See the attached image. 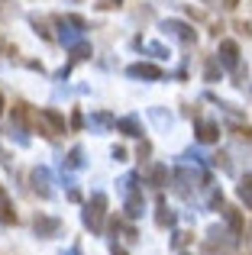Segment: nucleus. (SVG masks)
<instances>
[{
    "mask_svg": "<svg viewBox=\"0 0 252 255\" xmlns=\"http://www.w3.org/2000/svg\"><path fill=\"white\" fill-rule=\"evenodd\" d=\"M217 62L223 65V71H230V75L243 78V68H240V45H236L233 39H220V49H217Z\"/></svg>",
    "mask_w": 252,
    "mask_h": 255,
    "instance_id": "5",
    "label": "nucleus"
},
{
    "mask_svg": "<svg viewBox=\"0 0 252 255\" xmlns=\"http://www.w3.org/2000/svg\"><path fill=\"white\" fill-rule=\"evenodd\" d=\"M104 213H107V194L94 191V194H91V200L84 204V210H81V223L88 226L94 236H101V233H104Z\"/></svg>",
    "mask_w": 252,
    "mask_h": 255,
    "instance_id": "3",
    "label": "nucleus"
},
{
    "mask_svg": "<svg viewBox=\"0 0 252 255\" xmlns=\"http://www.w3.org/2000/svg\"><path fill=\"white\" fill-rule=\"evenodd\" d=\"M88 126H91V132H107V129H114V126H117V117H114V113H107V110H97V113H91Z\"/></svg>",
    "mask_w": 252,
    "mask_h": 255,
    "instance_id": "13",
    "label": "nucleus"
},
{
    "mask_svg": "<svg viewBox=\"0 0 252 255\" xmlns=\"http://www.w3.org/2000/svg\"><path fill=\"white\" fill-rule=\"evenodd\" d=\"M39 132H45V136H62V132H68V123H65V117L55 110V107H42L39 110Z\"/></svg>",
    "mask_w": 252,
    "mask_h": 255,
    "instance_id": "6",
    "label": "nucleus"
},
{
    "mask_svg": "<svg viewBox=\"0 0 252 255\" xmlns=\"http://www.w3.org/2000/svg\"><path fill=\"white\" fill-rule=\"evenodd\" d=\"M123 210H126V217H129V220H139V217H142V213H145V197H142V191L126 194Z\"/></svg>",
    "mask_w": 252,
    "mask_h": 255,
    "instance_id": "14",
    "label": "nucleus"
},
{
    "mask_svg": "<svg viewBox=\"0 0 252 255\" xmlns=\"http://www.w3.org/2000/svg\"><path fill=\"white\" fill-rule=\"evenodd\" d=\"M6 136H10V139H16V145H23V149L29 145V136H26V129H23V126H16V123H10Z\"/></svg>",
    "mask_w": 252,
    "mask_h": 255,
    "instance_id": "25",
    "label": "nucleus"
},
{
    "mask_svg": "<svg viewBox=\"0 0 252 255\" xmlns=\"http://www.w3.org/2000/svg\"><path fill=\"white\" fill-rule=\"evenodd\" d=\"M223 6H230V10H233V6H240V0H223Z\"/></svg>",
    "mask_w": 252,
    "mask_h": 255,
    "instance_id": "42",
    "label": "nucleus"
},
{
    "mask_svg": "<svg viewBox=\"0 0 252 255\" xmlns=\"http://www.w3.org/2000/svg\"><path fill=\"white\" fill-rule=\"evenodd\" d=\"M236 194H240V200L246 204V210H252V174L240 181V187H236Z\"/></svg>",
    "mask_w": 252,
    "mask_h": 255,
    "instance_id": "21",
    "label": "nucleus"
},
{
    "mask_svg": "<svg viewBox=\"0 0 252 255\" xmlns=\"http://www.w3.org/2000/svg\"><path fill=\"white\" fill-rule=\"evenodd\" d=\"M136 45H139V49H145L149 55H155V58H168V49L158 45V42H142V39H136Z\"/></svg>",
    "mask_w": 252,
    "mask_h": 255,
    "instance_id": "24",
    "label": "nucleus"
},
{
    "mask_svg": "<svg viewBox=\"0 0 252 255\" xmlns=\"http://www.w3.org/2000/svg\"><path fill=\"white\" fill-rule=\"evenodd\" d=\"M155 226H162V230L175 226V210L168 207V200H165V197H158V204H155Z\"/></svg>",
    "mask_w": 252,
    "mask_h": 255,
    "instance_id": "15",
    "label": "nucleus"
},
{
    "mask_svg": "<svg viewBox=\"0 0 252 255\" xmlns=\"http://www.w3.org/2000/svg\"><path fill=\"white\" fill-rule=\"evenodd\" d=\"M62 230H65V223L58 217H49V213H36L32 217V233L39 239H55V236H62Z\"/></svg>",
    "mask_w": 252,
    "mask_h": 255,
    "instance_id": "8",
    "label": "nucleus"
},
{
    "mask_svg": "<svg viewBox=\"0 0 252 255\" xmlns=\"http://www.w3.org/2000/svg\"><path fill=\"white\" fill-rule=\"evenodd\" d=\"M214 165H217V168H223V171H233V162H230V152H217V155H214Z\"/></svg>",
    "mask_w": 252,
    "mask_h": 255,
    "instance_id": "30",
    "label": "nucleus"
},
{
    "mask_svg": "<svg viewBox=\"0 0 252 255\" xmlns=\"http://www.w3.org/2000/svg\"><path fill=\"white\" fill-rule=\"evenodd\" d=\"M191 233H184V230H175L171 233V249H184V246H191Z\"/></svg>",
    "mask_w": 252,
    "mask_h": 255,
    "instance_id": "26",
    "label": "nucleus"
},
{
    "mask_svg": "<svg viewBox=\"0 0 252 255\" xmlns=\"http://www.w3.org/2000/svg\"><path fill=\"white\" fill-rule=\"evenodd\" d=\"M68 200H71V204H78V200H81V191H78V187H68Z\"/></svg>",
    "mask_w": 252,
    "mask_h": 255,
    "instance_id": "38",
    "label": "nucleus"
},
{
    "mask_svg": "<svg viewBox=\"0 0 252 255\" xmlns=\"http://www.w3.org/2000/svg\"><path fill=\"white\" fill-rule=\"evenodd\" d=\"M123 0H97V6H104V10H110V6H120Z\"/></svg>",
    "mask_w": 252,
    "mask_h": 255,
    "instance_id": "37",
    "label": "nucleus"
},
{
    "mask_svg": "<svg viewBox=\"0 0 252 255\" xmlns=\"http://www.w3.org/2000/svg\"><path fill=\"white\" fill-rule=\"evenodd\" d=\"M162 32L171 39H178L181 45H194L197 42V29L184 19H162Z\"/></svg>",
    "mask_w": 252,
    "mask_h": 255,
    "instance_id": "7",
    "label": "nucleus"
},
{
    "mask_svg": "<svg viewBox=\"0 0 252 255\" xmlns=\"http://www.w3.org/2000/svg\"><path fill=\"white\" fill-rule=\"evenodd\" d=\"M62 168H68V171L84 168V149H81V145H71V149H68V155L62 158Z\"/></svg>",
    "mask_w": 252,
    "mask_h": 255,
    "instance_id": "16",
    "label": "nucleus"
},
{
    "mask_svg": "<svg viewBox=\"0 0 252 255\" xmlns=\"http://www.w3.org/2000/svg\"><path fill=\"white\" fill-rule=\"evenodd\" d=\"M29 184H32V194H39L42 200L52 197V171L45 168V165H36V168L29 171Z\"/></svg>",
    "mask_w": 252,
    "mask_h": 255,
    "instance_id": "9",
    "label": "nucleus"
},
{
    "mask_svg": "<svg viewBox=\"0 0 252 255\" xmlns=\"http://www.w3.org/2000/svg\"><path fill=\"white\" fill-rule=\"evenodd\" d=\"M126 75L136 78V81H162L165 71L158 68V65H152V62H136V65H129V68H126Z\"/></svg>",
    "mask_w": 252,
    "mask_h": 255,
    "instance_id": "10",
    "label": "nucleus"
},
{
    "mask_svg": "<svg viewBox=\"0 0 252 255\" xmlns=\"http://www.w3.org/2000/svg\"><path fill=\"white\" fill-rule=\"evenodd\" d=\"M3 110H6V97H3V91H0V117H3Z\"/></svg>",
    "mask_w": 252,
    "mask_h": 255,
    "instance_id": "41",
    "label": "nucleus"
},
{
    "mask_svg": "<svg viewBox=\"0 0 252 255\" xmlns=\"http://www.w3.org/2000/svg\"><path fill=\"white\" fill-rule=\"evenodd\" d=\"M13 123L23 126V129H29V126H39V113H32L29 104L16 100V104H13Z\"/></svg>",
    "mask_w": 252,
    "mask_h": 255,
    "instance_id": "12",
    "label": "nucleus"
},
{
    "mask_svg": "<svg viewBox=\"0 0 252 255\" xmlns=\"http://www.w3.org/2000/svg\"><path fill=\"white\" fill-rule=\"evenodd\" d=\"M110 155H114V162H126V149H123V145H114Z\"/></svg>",
    "mask_w": 252,
    "mask_h": 255,
    "instance_id": "34",
    "label": "nucleus"
},
{
    "mask_svg": "<svg viewBox=\"0 0 252 255\" xmlns=\"http://www.w3.org/2000/svg\"><path fill=\"white\" fill-rule=\"evenodd\" d=\"M68 52H71V65H75V62H88V58L94 55V49H91V42H88V39H81L78 45H71Z\"/></svg>",
    "mask_w": 252,
    "mask_h": 255,
    "instance_id": "19",
    "label": "nucleus"
},
{
    "mask_svg": "<svg viewBox=\"0 0 252 255\" xmlns=\"http://www.w3.org/2000/svg\"><path fill=\"white\" fill-rule=\"evenodd\" d=\"M136 181H139V174H132V171H129V174H123V178L117 181V191H120L123 197H126V194H132V191H139Z\"/></svg>",
    "mask_w": 252,
    "mask_h": 255,
    "instance_id": "22",
    "label": "nucleus"
},
{
    "mask_svg": "<svg viewBox=\"0 0 252 255\" xmlns=\"http://www.w3.org/2000/svg\"><path fill=\"white\" fill-rule=\"evenodd\" d=\"M0 55H13V45H6L3 39H0Z\"/></svg>",
    "mask_w": 252,
    "mask_h": 255,
    "instance_id": "39",
    "label": "nucleus"
},
{
    "mask_svg": "<svg viewBox=\"0 0 252 255\" xmlns=\"http://www.w3.org/2000/svg\"><path fill=\"white\" fill-rule=\"evenodd\" d=\"M181 158H184V162H194V165H207V155H201L197 149H188Z\"/></svg>",
    "mask_w": 252,
    "mask_h": 255,
    "instance_id": "31",
    "label": "nucleus"
},
{
    "mask_svg": "<svg viewBox=\"0 0 252 255\" xmlns=\"http://www.w3.org/2000/svg\"><path fill=\"white\" fill-rule=\"evenodd\" d=\"M204 78H207V81H220V78H223V65L217 62V55L204 65Z\"/></svg>",
    "mask_w": 252,
    "mask_h": 255,
    "instance_id": "23",
    "label": "nucleus"
},
{
    "mask_svg": "<svg viewBox=\"0 0 252 255\" xmlns=\"http://www.w3.org/2000/svg\"><path fill=\"white\" fill-rule=\"evenodd\" d=\"M117 129H120L123 136L142 139V126H139V120H136V117H123V120H117Z\"/></svg>",
    "mask_w": 252,
    "mask_h": 255,
    "instance_id": "17",
    "label": "nucleus"
},
{
    "mask_svg": "<svg viewBox=\"0 0 252 255\" xmlns=\"http://www.w3.org/2000/svg\"><path fill=\"white\" fill-rule=\"evenodd\" d=\"M249 94H252V84H249Z\"/></svg>",
    "mask_w": 252,
    "mask_h": 255,
    "instance_id": "45",
    "label": "nucleus"
},
{
    "mask_svg": "<svg viewBox=\"0 0 252 255\" xmlns=\"http://www.w3.org/2000/svg\"><path fill=\"white\" fill-rule=\"evenodd\" d=\"M136 155H139V158H149V155H152V145L145 142V139L139 142V152H136Z\"/></svg>",
    "mask_w": 252,
    "mask_h": 255,
    "instance_id": "33",
    "label": "nucleus"
},
{
    "mask_svg": "<svg viewBox=\"0 0 252 255\" xmlns=\"http://www.w3.org/2000/svg\"><path fill=\"white\" fill-rule=\"evenodd\" d=\"M240 246V233H233L230 226H210L207 230V243H204V252L214 255L217 249L220 252H233Z\"/></svg>",
    "mask_w": 252,
    "mask_h": 255,
    "instance_id": "4",
    "label": "nucleus"
},
{
    "mask_svg": "<svg viewBox=\"0 0 252 255\" xmlns=\"http://www.w3.org/2000/svg\"><path fill=\"white\" fill-rule=\"evenodd\" d=\"M168 178H171V174H168V165H152V168H149V184L158 187V191L168 184Z\"/></svg>",
    "mask_w": 252,
    "mask_h": 255,
    "instance_id": "18",
    "label": "nucleus"
},
{
    "mask_svg": "<svg viewBox=\"0 0 252 255\" xmlns=\"http://www.w3.org/2000/svg\"><path fill=\"white\" fill-rule=\"evenodd\" d=\"M0 162H3V168H13V162H10V152L0 145Z\"/></svg>",
    "mask_w": 252,
    "mask_h": 255,
    "instance_id": "35",
    "label": "nucleus"
},
{
    "mask_svg": "<svg viewBox=\"0 0 252 255\" xmlns=\"http://www.w3.org/2000/svg\"><path fill=\"white\" fill-rule=\"evenodd\" d=\"M149 117H152V120H155V123H158V126H171V113H165V110H158V107H152V110H149Z\"/></svg>",
    "mask_w": 252,
    "mask_h": 255,
    "instance_id": "29",
    "label": "nucleus"
},
{
    "mask_svg": "<svg viewBox=\"0 0 252 255\" xmlns=\"http://www.w3.org/2000/svg\"><path fill=\"white\" fill-rule=\"evenodd\" d=\"M62 255H81V249H78V246H71V249H65Z\"/></svg>",
    "mask_w": 252,
    "mask_h": 255,
    "instance_id": "40",
    "label": "nucleus"
},
{
    "mask_svg": "<svg viewBox=\"0 0 252 255\" xmlns=\"http://www.w3.org/2000/svg\"><path fill=\"white\" fill-rule=\"evenodd\" d=\"M204 3H217V0H204Z\"/></svg>",
    "mask_w": 252,
    "mask_h": 255,
    "instance_id": "44",
    "label": "nucleus"
},
{
    "mask_svg": "<svg viewBox=\"0 0 252 255\" xmlns=\"http://www.w3.org/2000/svg\"><path fill=\"white\" fill-rule=\"evenodd\" d=\"M171 181H175V191L181 194L184 200L194 197L197 187H214V184H210V174H207V171H191L188 165H178V168L171 171Z\"/></svg>",
    "mask_w": 252,
    "mask_h": 255,
    "instance_id": "1",
    "label": "nucleus"
},
{
    "mask_svg": "<svg viewBox=\"0 0 252 255\" xmlns=\"http://www.w3.org/2000/svg\"><path fill=\"white\" fill-rule=\"evenodd\" d=\"M75 3H78V0H75Z\"/></svg>",
    "mask_w": 252,
    "mask_h": 255,
    "instance_id": "46",
    "label": "nucleus"
},
{
    "mask_svg": "<svg viewBox=\"0 0 252 255\" xmlns=\"http://www.w3.org/2000/svg\"><path fill=\"white\" fill-rule=\"evenodd\" d=\"M29 26L36 29V36H42V39H45V42H52V39H55V36L49 32V29H45V23H42L39 16H29Z\"/></svg>",
    "mask_w": 252,
    "mask_h": 255,
    "instance_id": "28",
    "label": "nucleus"
},
{
    "mask_svg": "<svg viewBox=\"0 0 252 255\" xmlns=\"http://www.w3.org/2000/svg\"><path fill=\"white\" fill-rule=\"evenodd\" d=\"M194 136H197V142L210 145V142L220 139V126H217L214 120H194Z\"/></svg>",
    "mask_w": 252,
    "mask_h": 255,
    "instance_id": "11",
    "label": "nucleus"
},
{
    "mask_svg": "<svg viewBox=\"0 0 252 255\" xmlns=\"http://www.w3.org/2000/svg\"><path fill=\"white\" fill-rule=\"evenodd\" d=\"M249 249H252V230H249Z\"/></svg>",
    "mask_w": 252,
    "mask_h": 255,
    "instance_id": "43",
    "label": "nucleus"
},
{
    "mask_svg": "<svg viewBox=\"0 0 252 255\" xmlns=\"http://www.w3.org/2000/svg\"><path fill=\"white\" fill-rule=\"evenodd\" d=\"M55 39L65 45V49H71V45H78L84 39V32H88V19L81 16H71V13H62V16H55Z\"/></svg>",
    "mask_w": 252,
    "mask_h": 255,
    "instance_id": "2",
    "label": "nucleus"
},
{
    "mask_svg": "<svg viewBox=\"0 0 252 255\" xmlns=\"http://www.w3.org/2000/svg\"><path fill=\"white\" fill-rule=\"evenodd\" d=\"M220 213L227 217V226H230V230H233V233H240V236H243V213L236 210V207H223Z\"/></svg>",
    "mask_w": 252,
    "mask_h": 255,
    "instance_id": "20",
    "label": "nucleus"
},
{
    "mask_svg": "<svg viewBox=\"0 0 252 255\" xmlns=\"http://www.w3.org/2000/svg\"><path fill=\"white\" fill-rule=\"evenodd\" d=\"M81 126H84V113L75 110V113H71V129H81Z\"/></svg>",
    "mask_w": 252,
    "mask_h": 255,
    "instance_id": "32",
    "label": "nucleus"
},
{
    "mask_svg": "<svg viewBox=\"0 0 252 255\" xmlns=\"http://www.w3.org/2000/svg\"><path fill=\"white\" fill-rule=\"evenodd\" d=\"M110 255H129V252H126L123 246H120V243H117V239H114V243H110Z\"/></svg>",
    "mask_w": 252,
    "mask_h": 255,
    "instance_id": "36",
    "label": "nucleus"
},
{
    "mask_svg": "<svg viewBox=\"0 0 252 255\" xmlns=\"http://www.w3.org/2000/svg\"><path fill=\"white\" fill-rule=\"evenodd\" d=\"M207 207H210V210H223V207H227V200H223V191H217V187H210Z\"/></svg>",
    "mask_w": 252,
    "mask_h": 255,
    "instance_id": "27",
    "label": "nucleus"
}]
</instances>
